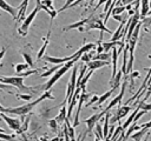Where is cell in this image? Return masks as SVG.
I'll return each instance as SVG.
<instances>
[{"label": "cell", "mask_w": 151, "mask_h": 141, "mask_svg": "<svg viewBox=\"0 0 151 141\" xmlns=\"http://www.w3.org/2000/svg\"><path fill=\"white\" fill-rule=\"evenodd\" d=\"M28 67H29L28 63H18V65L14 66V70H15L17 73H21V72H24V70H27Z\"/></svg>", "instance_id": "28"}, {"label": "cell", "mask_w": 151, "mask_h": 141, "mask_svg": "<svg viewBox=\"0 0 151 141\" xmlns=\"http://www.w3.org/2000/svg\"><path fill=\"white\" fill-rule=\"evenodd\" d=\"M45 99H50V100H55V98L53 96L51 89L50 90H45L38 99H35L34 101H29L25 105H21L19 107H4V106H0V112L2 113H6V114H13V115H19V116H24V115H27L31 113V110L34 108V106H37L38 103H40L41 101H44Z\"/></svg>", "instance_id": "1"}, {"label": "cell", "mask_w": 151, "mask_h": 141, "mask_svg": "<svg viewBox=\"0 0 151 141\" xmlns=\"http://www.w3.org/2000/svg\"><path fill=\"white\" fill-rule=\"evenodd\" d=\"M50 35H51V31H48L47 38L45 39V41H44L41 48H40L39 52H38V55H37V59H38V60H39V59H42L44 55H45V53H46V48H47V46H48V43H50Z\"/></svg>", "instance_id": "18"}, {"label": "cell", "mask_w": 151, "mask_h": 141, "mask_svg": "<svg viewBox=\"0 0 151 141\" xmlns=\"http://www.w3.org/2000/svg\"><path fill=\"white\" fill-rule=\"evenodd\" d=\"M139 110H140V108H139L138 106L134 107V110L129 115V118L126 119V121L123 123V128H124V129H127V128L133 123V120H134V118H136V115H137V113H138Z\"/></svg>", "instance_id": "17"}, {"label": "cell", "mask_w": 151, "mask_h": 141, "mask_svg": "<svg viewBox=\"0 0 151 141\" xmlns=\"http://www.w3.org/2000/svg\"><path fill=\"white\" fill-rule=\"evenodd\" d=\"M147 133H149V129H147V128H140L138 132L133 133L131 137H132L134 141H142V137H143L144 135H146Z\"/></svg>", "instance_id": "23"}, {"label": "cell", "mask_w": 151, "mask_h": 141, "mask_svg": "<svg viewBox=\"0 0 151 141\" xmlns=\"http://www.w3.org/2000/svg\"><path fill=\"white\" fill-rule=\"evenodd\" d=\"M63 65H54L52 68H50L48 70H46V72H44V73H41L40 74V78H47V76H51V75H53L60 67H61Z\"/></svg>", "instance_id": "24"}, {"label": "cell", "mask_w": 151, "mask_h": 141, "mask_svg": "<svg viewBox=\"0 0 151 141\" xmlns=\"http://www.w3.org/2000/svg\"><path fill=\"white\" fill-rule=\"evenodd\" d=\"M0 116H1V119L8 125V127H9L11 129H13V130H15V132H18V130L21 129V125H22L21 120L17 119V118H9L8 115H6V113H2V112H0Z\"/></svg>", "instance_id": "9"}, {"label": "cell", "mask_w": 151, "mask_h": 141, "mask_svg": "<svg viewBox=\"0 0 151 141\" xmlns=\"http://www.w3.org/2000/svg\"><path fill=\"white\" fill-rule=\"evenodd\" d=\"M29 121H31V115H26V118H25V120L22 121V125H21V130L22 132H27L28 130V126H29Z\"/></svg>", "instance_id": "30"}, {"label": "cell", "mask_w": 151, "mask_h": 141, "mask_svg": "<svg viewBox=\"0 0 151 141\" xmlns=\"http://www.w3.org/2000/svg\"><path fill=\"white\" fill-rule=\"evenodd\" d=\"M127 80H129V78L126 76L125 80H124V82H123V86H122V88H120L119 94H118L117 96H114V98L111 100V102L107 105V107L103 110L105 114H106L107 112H110L112 107H114V106H117V105L120 106V103H122V99H123V96H124V94H125V89H126V87H127Z\"/></svg>", "instance_id": "6"}, {"label": "cell", "mask_w": 151, "mask_h": 141, "mask_svg": "<svg viewBox=\"0 0 151 141\" xmlns=\"http://www.w3.org/2000/svg\"><path fill=\"white\" fill-rule=\"evenodd\" d=\"M150 11V0H142L140 1V15L142 18L147 16Z\"/></svg>", "instance_id": "19"}, {"label": "cell", "mask_w": 151, "mask_h": 141, "mask_svg": "<svg viewBox=\"0 0 151 141\" xmlns=\"http://www.w3.org/2000/svg\"><path fill=\"white\" fill-rule=\"evenodd\" d=\"M98 100H99V96H98V95H96V94H93V95L91 96V99L88 100V102L85 105V108H87V107L92 106L93 103H97V102H98Z\"/></svg>", "instance_id": "36"}, {"label": "cell", "mask_w": 151, "mask_h": 141, "mask_svg": "<svg viewBox=\"0 0 151 141\" xmlns=\"http://www.w3.org/2000/svg\"><path fill=\"white\" fill-rule=\"evenodd\" d=\"M131 110H132V106H129V105H123V106L120 105V106H118L117 112H116L114 116L110 119V122H111L112 125H114L116 122H119V121H120L123 118H125Z\"/></svg>", "instance_id": "8"}, {"label": "cell", "mask_w": 151, "mask_h": 141, "mask_svg": "<svg viewBox=\"0 0 151 141\" xmlns=\"http://www.w3.org/2000/svg\"><path fill=\"white\" fill-rule=\"evenodd\" d=\"M58 121L55 120V119H51V120H48V126H50V128H51V130L53 132V133H58Z\"/></svg>", "instance_id": "31"}, {"label": "cell", "mask_w": 151, "mask_h": 141, "mask_svg": "<svg viewBox=\"0 0 151 141\" xmlns=\"http://www.w3.org/2000/svg\"><path fill=\"white\" fill-rule=\"evenodd\" d=\"M140 127H142V128H147V129H150V128H151V120L147 121L146 123H143Z\"/></svg>", "instance_id": "39"}, {"label": "cell", "mask_w": 151, "mask_h": 141, "mask_svg": "<svg viewBox=\"0 0 151 141\" xmlns=\"http://www.w3.org/2000/svg\"><path fill=\"white\" fill-rule=\"evenodd\" d=\"M124 75V73L122 72V69L120 70H118L117 72V74H116V76L113 78V79H110V87L112 88V89H118L119 87H120V85H122V76Z\"/></svg>", "instance_id": "16"}, {"label": "cell", "mask_w": 151, "mask_h": 141, "mask_svg": "<svg viewBox=\"0 0 151 141\" xmlns=\"http://www.w3.org/2000/svg\"><path fill=\"white\" fill-rule=\"evenodd\" d=\"M77 78H78V67L74 65L73 68H72V73H71V78H70V81L67 83V88H66V100L70 101L72 95L74 94L76 92V88H77Z\"/></svg>", "instance_id": "4"}, {"label": "cell", "mask_w": 151, "mask_h": 141, "mask_svg": "<svg viewBox=\"0 0 151 141\" xmlns=\"http://www.w3.org/2000/svg\"><path fill=\"white\" fill-rule=\"evenodd\" d=\"M94 60H104V61H110L112 59V53L110 52H103V53H96L93 56ZM92 59V60H93Z\"/></svg>", "instance_id": "20"}, {"label": "cell", "mask_w": 151, "mask_h": 141, "mask_svg": "<svg viewBox=\"0 0 151 141\" xmlns=\"http://www.w3.org/2000/svg\"><path fill=\"white\" fill-rule=\"evenodd\" d=\"M125 11H126V6L125 5H116L114 8H113V11H112V15H114V14H122Z\"/></svg>", "instance_id": "27"}, {"label": "cell", "mask_w": 151, "mask_h": 141, "mask_svg": "<svg viewBox=\"0 0 151 141\" xmlns=\"http://www.w3.org/2000/svg\"><path fill=\"white\" fill-rule=\"evenodd\" d=\"M21 54H22V56H24V59H25L26 63H28V65H29V67H33L34 61H33V59H32L31 54H29V53H27V52H22Z\"/></svg>", "instance_id": "32"}, {"label": "cell", "mask_w": 151, "mask_h": 141, "mask_svg": "<svg viewBox=\"0 0 151 141\" xmlns=\"http://www.w3.org/2000/svg\"><path fill=\"white\" fill-rule=\"evenodd\" d=\"M103 115H105V113L104 112H100V113H97V114H93V115H91L90 118H87V119H84V123L87 126V132L88 133H91L93 129H94V127H96V125L99 122V120H100V118L103 116Z\"/></svg>", "instance_id": "10"}, {"label": "cell", "mask_w": 151, "mask_h": 141, "mask_svg": "<svg viewBox=\"0 0 151 141\" xmlns=\"http://www.w3.org/2000/svg\"><path fill=\"white\" fill-rule=\"evenodd\" d=\"M4 55H5V48H2V52H1V55H0V59H1V60H2Z\"/></svg>", "instance_id": "42"}, {"label": "cell", "mask_w": 151, "mask_h": 141, "mask_svg": "<svg viewBox=\"0 0 151 141\" xmlns=\"http://www.w3.org/2000/svg\"><path fill=\"white\" fill-rule=\"evenodd\" d=\"M120 53L118 51V48L113 47L112 48V59H111V63H112V75H111V79H113L117 74V61H118V58H119Z\"/></svg>", "instance_id": "14"}, {"label": "cell", "mask_w": 151, "mask_h": 141, "mask_svg": "<svg viewBox=\"0 0 151 141\" xmlns=\"http://www.w3.org/2000/svg\"><path fill=\"white\" fill-rule=\"evenodd\" d=\"M93 14H94V13H92V14H91V15H90L88 18H84V19H81L80 21H77V22H73V24H70L68 26H66V27H64V28H63V31H64V32H67V31H71V29H76V28L78 29L79 27H83V26H86V25H87V24L90 22V20H91L92 18H93Z\"/></svg>", "instance_id": "12"}, {"label": "cell", "mask_w": 151, "mask_h": 141, "mask_svg": "<svg viewBox=\"0 0 151 141\" xmlns=\"http://www.w3.org/2000/svg\"><path fill=\"white\" fill-rule=\"evenodd\" d=\"M66 119H67V114H66V107L64 105V106H61V108L59 110V114L57 115L55 120L58 121V123H64L66 121Z\"/></svg>", "instance_id": "21"}, {"label": "cell", "mask_w": 151, "mask_h": 141, "mask_svg": "<svg viewBox=\"0 0 151 141\" xmlns=\"http://www.w3.org/2000/svg\"><path fill=\"white\" fill-rule=\"evenodd\" d=\"M133 1H136V0H122V4L123 5H129V4H132Z\"/></svg>", "instance_id": "41"}, {"label": "cell", "mask_w": 151, "mask_h": 141, "mask_svg": "<svg viewBox=\"0 0 151 141\" xmlns=\"http://www.w3.org/2000/svg\"><path fill=\"white\" fill-rule=\"evenodd\" d=\"M139 76V72H131L130 73V80H133V79H136V78H138Z\"/></svg>", "instance_id": "38"}, {"label": "cell", "mask_w": 151, "mask_h": 141, "mask_svg": "<svg viewBox=\"0 0 151 141\" xmlns=\"http://www.w3.org/2000/svg\"><path fill=\"white\" fill-rule=\"evenodd\" d=\"M41 9H42V5H37V6L34 7V9L26 16V19L24 20V22L21 24V26L18 28V32L20 33V35H22V36H26V35H27V33H28V28H29L32 21L34 20L35 15H37Z\"/></svg>", "instance_id": "3"}, {"label": "cell", "mask_w": 151, "mask_h": 141, "mask_svg": "<svg viewBox=\"0 0 151 141\" xmlns=\"http://www.w3.org/2000/svg\"><path fill=\"white\" fill-rule=\"evenodd\" d=\"M0 139L1 140H7V141H19V140H17V137H15V135L14 134H9V135H7V134H5V133H2V132H0Z\"/></svg>", "instance_id": "29"}, {"label": "cell", "mask_w": 151, "mask_h": 141, "mask_svg": "<svg viewBox=\"0 0 151 141\" xmlns=\"http://www.w3.org/2000/svg\"><path fill=\"white\" fill-rule=\"evenodd\" d=\"M114 92V89H112V88H110V90H107V92H105L104 94H101L100 96H99V100H98V102H97V105H96V107H97V109L99 108V106L104 102V101H106L111 95H112V93Z\"/></svg>", "instance_id": "22"}, {"label": "cell", "mask_w": 151, "mask_h": 141, "mask_svg": "<svg viewBox=\"0 0 151 141\" xmlns=\"http://www.w3.org/2000/svg\"><path fill=\"white\" fill-rule=\"evenodd\" d=\"M142 24H143V27L147 31V27L151 25V15H147L145 18H142Z\"/></svg>", "instance_id": "35"}, {"label": "cell", "mask_w": 151, "mask_h": 141, "mask_svg": "<svg viewBox=\"0 0 151 141\" xmlns=\"http://www.w3.org/2000/svg\"><path fill=\"white\" fill-rule=\"evenodd\" d=\"M74 58H77V52L73 53L72 55L70 56H66V58H54V56H50V55H44V60L46 62H51V63H54V65H64L66 63L67 61L70 60H73Z\"/></svg>", "instance_id": "11"}, {"label": "cell", "mask_w": 151, "mask_h": 141, "mask_svg": "<svg viewBox=\"0 0 151 141\" xmlns=\"http://www.w3.org/2000/svg\"><path fill=\"white\" fill-rule=\"evenodd\" d=\"M13 94L15 95V98H18V99H20V100H25V101H27V102H29L31 99H32V96H33V94H29V93H25V94L13 93Z\"/></svg>", "instance_id": "26"}, {"label": "cell", "mask_w": 151, "mask_h": 141, "mask_svg": "<svg viewBox=\"0 0 151 141\" xmlns=\"http://www.w3.org/2000/svg\"><path fill=\"white\" fill-rule=\"evenodd\" d=\"M0 7H1V9L6 11L7 13H9L14 20L17 19L18 13H19V8H18V7H13V6H11L9 4L6 2V0H0Z\"/></svg>", "instance_id": "13"}, {"label": "cell", "mask_w": 151, "mask_h": 141, "mask_svg": "<svg viewBox=\"0 0 151 141\" xmlns=\"http://www.w3.org/2000/svg\"><path fill=\"white\" fill-rule=\"evenodd\" d=\"M76 0H66V2H65V5L61 7V8H59L58 9V13H60V12H63V11H65L66 8H71V5Z\"/></svg>", "instance_id": "37"}, {"label": "cell", "mask_w": 151, "mask_h": 141, "mask_svg": "<svg viewBox=\"0 0 151 141\" xmlns=\"http://www.w3.org/2000/svg\"><path fill=\"white\" fill-rule=\"evenodd\" d=\"M94 136L96 137H99V139H101V140H104L105 137H104V128H103V126L98 122L97 125H96V127H94Z\"/></svg>", "instance_id": "25"}, {"label": "cell", "mask_w": 151, "mask_h": 141, "mask_svg": "<svg viewBox=\"0 0 151 141\" xmlns=\"http://www.w3.org/2000/svg\"><path fill=\"white\" fill-rule=\"evenodd\" d=\"M40 69H31V70H24V72H21V73H17V75H19V76H22V78H26V76H29V75H32V74H35V73H38Z\"/></svg>", "instance_id": "33"}, {"label": "cell", "mask_w": 151, "mask_h": 141, "mask_svg": "<svg viewBox=\"0 0 151 141\" xmlns=\"http://www.w3.org/2000/svg\"><path fill=\"white\" fill-rule=\"evenodd\" d=\"M91 29H99L100 32H106V33H110V34H113L109 28H106L105 24H104V20H101L100 18H92L90 20V22L86 25L85 27V32H88Z\"/></svg>", "instance_id": "5"}, {"label": "cell", "mask_w": 151, "mask_h": 141, "mask_svg": "<svg viewBox=\"0 0 151 141\" xmlns=\"http://www.w3.org/2000/svg\"><path fill=\"white\" fill-rule=\"evenodd\" d=\"M111 62L110 61H104V60H91L90 62H87V66H88V69H92V70H96V69H99L104 66H109Z\"/></svg>", "instance_id": "15"}, {"label": "cell", "mask_w": 151, "mask_h": 141, "mask_svg": "<svg viewBox=\"0 0 151 141\" xmlns=\"http://www.w3.org/2000/svg\"><path fill=\"white\" fill-rule=\"evenodd\" d=\"M19 141H25V140H24V139H20V140H19Z\"/></svg>", "instance_id": "44"}, {"label": "cell", "mask_w": 151, "mask_h": 141, "mask_svg": "<svg viewBox=\"0 0 151 141\" xmlns=\"http://www.w3.org/2000/svg\"><path fill=\"white\" fill-rule=\"evenodd\" d=\"M87 134H88V132H87V129H86V130L81 134V137H80V140H79V141H85V139H86V135H87Z\"/></svg>", "instance_id": "40"}, {"label": "cell", "mask_w": 151, "mask_h": 141, "mask_svg": "<svg viewBox=\"0 0 151 141\" xmlns=\"http://www.w3.org/2000/svg\"><path fill=\"white\" fill-rule=\"evenodd\" d=\"M93 94L92 93H86V92H81L80 94V98H79V101H78V108H77V112H76V116H74V120H73V123L72 126L76 128L79 126L80 121H79V115H80V110H81V107H83V103L85 101H87Z\"/></svg>", "instance_id": "7"}, {"label": "cell", "mask_w": 151, "mask_h": 141, "mask_svg": "<svg viewBox=\"0 0 151 141\" xmlns=\"http://www.w3.org/2000/svg\"><path fill=\"white\" fill-rule=\"evenodd\" d=\"M0 82L1 83H5V85H9V86H13L15 87L20 92H24V93H35V88L37 87H28V86H25L24 83V78L22 76H19V75H14V76H1L0 78Z\"/></svg>", "instance_id": "2"}, {"label": "cell", "mask_w": 151, "mask_h": 141, "mask_svg": "<svg viewBox=\"0 0 151 141\" xmlns=\"http://www.w3.org/2000/svg\"><path fill=\"white\" fill-rule=\"evenodd\" d=\"M93 72H94V70H92V69H88V72L86 73V75L83 78V80H81V82H80V86H86V83L88 82V80H90V78L92 76Z\"/></svg>", "instance_id": "34"}, {"label": "cell", "mask_w": 151, "mask_h": 141, "mask_svg": "<svg viewBox=\"0 0 151 141\" xmlns=\"http://www.w3.org/2000/svg\"><path fill=\"white\" fill-rule=\"evenodd\" d=\"M147 137H149V133L146 134V136H145V139H144V141H147Z\"/></svg>", "instance_id": "43"}]
</instances>
